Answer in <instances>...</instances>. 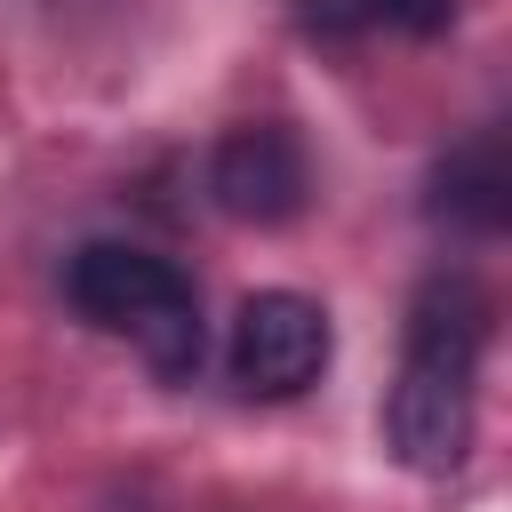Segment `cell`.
<instances>
[{"mask_svg": "<svg viewBox=\"0 0 512 512\" xmlns=\"http://www.w3.org/2000/svg\"><path fill=\"white\" fill-rule=\"evenodd\" d=\"M296 24L312 40H368V32H408V40H432L448 32L456 0H288Z\"/></svg>", "mask_w": 512, "mask_h": 512, "instance_id": "obj_6", "label": "cell"}, {"mask_svg": "<svg viewBox=\"0 0 512 512\" xmlns=\"http://www.w3.org/2000/svg\"><path fill=\"white\" fill-rule=\"evenodd\" d=\"M64 296L88 328L136 344V360L160 384H192V368L208 352V328H200V288H192L184 264L152 256V248H128V240H88L64 264Z\"/></svg>", "mask_w": 512, "mask_h": 512, "instance_id": "obj_2", "label": "cell"}, {"mask_svg": "<svg viewBox=\"0 0 512 512\" xmlns=\"http://www.w3.org/2000/svg\"><path fill=\"white\" fill-rule=\"evenodd\" d=\"M440 224L456 232H504L512 224V160H504V128H472L440 168H432V200Z\"/></svg>", "mask_w": 512, "mask_h": 512, "instance_id": "obj_5", "label": "cell"}, {"mask_svg": "<svg viewBox=\"0 0 512 512\" xmlns=\"http://www.w3.org/2000/svg\"><path fill=\"white\" fill-rule=\"evenodd\" d=\"M336 328L304 288H256L232 312V384L248 400H296L328 376Z\"/></svg>", "mask_w": 512, "mask_h": 512, "instance_id": "obj_3", "label": "cell"}, {"mask_svg": "<svg viewBox=\"0 0 512 512\" xmlns=\"http://www.w3.org/2000/svg\"><path fill=\"white\" fill-rule=\"evenodd\" d=\"M208 192L232 224H288L312 200V152L288 120H240L208 152Z\"/></svg>", "mask_w": 512, "mask_h": 512, "instance_id": "obj_4", "label": "cell"}, {"mask_svg": "<svg viewBox=\"0 0 512 512\" xmlns=\"http://www.w3.org/2000/svg\"><path fill=\"white\" fill-rule=\"evenodd\" d=\"M496 296L472 272H432L408 304L400 376L384 392V440L408 472H456L480 424V360H488Z\"/></svg>", "mask_w": 512, "mask_h": 512, "instance_id": "obj_1", "label": "cell"}]
</instances>
